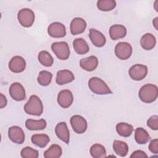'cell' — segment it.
<instances>
[{
	"label": "cell",
	"mask_w": 158,
	"mask_h": 158,
	"mask_svg": "<svg viewBox=\"0 0 158 158\" xmlns=\"http://www.w3.org/2000/svg\"><path fill=\"white\" fill-rule=\"evenodd\" d=\"M62 150L61 147L56 144H52L44 152V157L46 158H58L62 155Z\"/></svg>",
	"instance_id": "cell-27"
},
{
	"label": "cell",
	"mask_w": 158,
	"mask_h": 158,
	"mask_svg": "<svg viewBox=\"0 0 158 158\" xmlns=\"http://www.w3.org/2000/svg\"><path fill=\"white\" fill-rule=\"evenodd\" d=\"M135 139L137 143L139 144H144L151 139V137L146 130L139 127L135 130Z\"/></svg>",
	"instance_id": "cell-24"
},
{
	"label": "cell",
	"mask_w": 158,
	"mask_h": 158,
	"mask_svg": "<svg viewBox=\"0 0 158 158\" xmlns=\"http://www.w3.org/2000/svg\"><path fill=\"white\" fill-rule=\"evenodd\" d=\"M70 122L73 131L77 133H83L87 129V122L85 118L81 115H73L70 119Z\"/></svg>",
	"instance_id": "cell-8"
},
{
	"label": "cell",
	"mask_w": 158,
	"mask_h": 158,
	"mask_svg": "<svg viewBox=\"0 0 158 158\" xmlns=\"http://www.w3.org/2000/svg\"><path fill=\"white\" fill-rule=\"evenodd\" d=\"M31 140L35 145L40 148H44L50 141V138L46 134H35L32 135Z\"/></svg>",
	"instance_id": "cell-26"
},
{
	"label": "cell",
	"mask_w": 158,
	"mask_h": 158,
	"mask_svg": "<svg viewBox=\"0 0 158 158\" xmlns=\"http://www.w3.org/2000/svg\"><path fill=\"white\" fill-rule=\"evenodd\" d=\"M116 130L120 136L123 137H128L133 131V127L129 123L120 122L117 124Z\"/></svg>",
	"instance_id": "cell-25"
},
{
	"label": "cell",
	"mask_w": 158,
	"mask_h": 158,
	"mask_svg": "<svg viewBox=\"0 0 158 158\" xmlns=\"http://www.w3.org/2000/svg\"><path fill=\"white\" fill-rule=\"evenodd\" d=\"M89 37L92 43L98 48L104 46L106 43V39L104 35L101 31L94 28L89 29Z\"/></svg>",
	"instance_id": "cell-16"
},
{
	"label": "cell",
	"mask_w": 158,
	"mask_h": 158,
	"mask_svg": "<svg viewBox=\"0 0 158 158\" xmlns=\"http://www.w3.org/2000/svg\"><path fill=\"white\" fill-rule=\"evenodd\" d=\"M51 49L57 57L60 60H67L69 57L70 49L67 42H54L51 44Z\"/></svg>",
	"instance_id": "cell-4"
},
{
	"label": "cell",
	"mask_w": 158,
	"mask_h": 158,
	"mask_svg": "<svg viewBox=\"0 0 158 158\" xmlns=\"http://www.w3.org/2000/svg\"><path fill=\"white\" fill-rule=\"evenodd\" d=\"M20 155L23 158H37L38 157V151L31 147H25L20 152Z\"/></svg>",
	"instance_id": "cell-32"
},
{
	"label": "cell",
	"mask_w": 158,
	"mask_h": 158,
	"mask_svg": "<svg viewBox=\"0 0 158 158\" xmlns=\"http://www.w3.org/2000/svg\"><path fill=\"white\" fill-rule=\"evenodd\" d=\"M88 86L90 90L97 94H111L112 91L107 84L101 78L94 77L88 81Z\"/></svg>",
	"instance_id": "cell-3"
},
{
	"label": "cell",
	"mask_w": 158,
	"mask_h": 158,
	"mask_svg": "<svg viewBox=\"0 0 158 158\" xmlns=\"http://www.w3.org/2000/svg\"><path fill=\"white\" fill-rule=\"evenodd\" d=\"M90 154L94 158L106 157V150L102 144H94L90 148Z\"/></svg>",
	"instance_id": "cell-28"
},
{
	"label": "cell",
	"mask_w": 158,
	"mask_h": 158,
	"mask_svg": "<svg viewBox=\"0 0 158 158\" xmlns=\"http://www.w3.org/2000/svg\"><path fill=\"white\" fill-rule=\"evenodd\" d=\"M73 46L75 52L80 55L86 54L89 50L87 42L81 38L75 39L73 41Z\"/></svg>",
	"instance_id": "cell-21"
},
{
	"label": "cell",
	"mask_w": 158,
	"mask_h": 158,
	"mask_svg": "<svg viewBox=\"0 0 158 158\" xmlns=\"http://www.w3.org/2000/svg\"><path fill=\"white\" fill-rule=\"evenodd\" d=\"M138 95L140 100L143 102L151 103L157 98V86L151 83L146 84L140 88Z\"/></svg>",
	"instance_id": "cell-1"
},
{
	"label": "cell",
	"mask_w": 158,
	"mask_h": 158,
	"mask_svg": "<svg viewBox=\"0 0 158 158\" xmlns=\"http://www.w3.org/2000/svg\"><path fill=\"white\" fill-rule=\"evenodd\" d=\"M147 125L153 130H158V116L155 115L151 116L147 120Z\"/></svg>",
	"instance_id": "cell-33"
},
{
	"label": "cell",
	"mask_w": 158,
	"mask_h": 158,
	"mask_svg": "<svg viewBox=\"0 0 158 158\" xmlns=\"http://www.w3.org/2000/svg\"><path fill=\"white\" fill-rule=\"evenodd\" d=\"M131 79L135 81H140L146 77L148 73V67L143 64H135L131 66L128 71Z\"/></svg>",
	"instance_id": "cell-7"
},
{
	"label": "cell",
	"mask_w": 158,
	"mask_h": 158,
	"mask_svg": "<svg viewBox=\"0 0 158 158\" xmlns=\"http://www.w3.org/2000/svg\"><path fill=\"white\" fill-rule=\"evenodd\" d=\"M98 65V59L94 56H91L86 58H83L80 60V67L88 71L91 72L94 70Z\"/></svg>",
	"instance_id": "cell-18"
},
{
	"label": "cell",
	"mask_w": 158,
	"mask_h": 158,
	"mask_svg": "<svg viewBox=\"0 0 158 158\" xmlns=\"http://www.w3.org/2000/svg\"><path fill=\"white\" fill-rule=\"evenodd\" d=\"M157 19H158V17H156L154 19L153 21H152V23H153V25H154V27H155V28L157 30V25H158V22H157Z\"/></svg>",
	"instance_id": "cell-37"
},
{
	"label": "cell",
	"mask_w": 158,
	"mask_h": 158,
	"mask_svg": "<svg viewBox=\"0 0 158 158\" xmlns=\"http://www.w3.org/2000/svg\"><path fill=\"white\" fill-rule=\"evenodd\" d=\"M17 18L20 24L24 27H31L35 21V14L28 8L20 9L17 14Z\"/></svg>",
	"instance_id": "cell-5"
},
{
	"label": "cell",
	"mask_w": 158,
	"mask_h": 158,
	"mask_svg": "<svg viewBox=\"0 0 158 158\" xmlns=\"http://www.w3.org/2000/svg\"><path fill=\"white\" fill-rule=\"evenodd\" d=\"M7 101L6 96L2 93H1L0 94V108L2 109L3 107H4L7 105Z\"/></svg>",
	"instance_id": "cell-36"
},
{
	"label": "cell",
	"mask_w": 158,
	"mask_h": 158,
	"mask_svg": "<svg viewBox=\"0 0 158 158\" xmlns=\"http://www.w3.org/2000/svg\"><path fill=\"white\" fill-rule=\"evenodd\" d=\"M39 62L45 67H51L54 63V59L52 56L46 51H41L38 56Z\"/></svg>",
	"instance_id": "cell-29"
},
{
	"label": "cell",
	"mask_w": 158,
	"mask_h": 158,
	"mask_svg": "<svg viewBox=\"0 0 158 158\" xmlns=\"http://www.w3.org/2000/svg\"><path fill=\"white\" fill-rule=\"evenodd\" d=\"M127 35V29L122 25L115 24L110 27L109 35L112 40H117L124 38Z\"/></svg>",
	"instance_id": "cell-19"
},
{
	"label": "cell",
	"mask_w": 158,
	"mask_h": 158,
	"mask_svg": "<svg viewBox=\"0 0 158 158\" xmlns=\"http://www.w3.org/2000/svg\"><path fill=\"white\" fill-rule=\"evenodd\" d=\"M46 122L44 119L33 120L27 119L25 122V127L29 130H42L46 127Z\"/></svg>",
	"instance_id": "cell-22"
},
{
	"label": "cell",
	"mask_w": 158,
	"mask_h": 158,
	"mask_svg": "<svg viewBox=\"0 0 158 158\" xmlns=\"http://www.w3.org/2000/svg\"><path fill=\"white\" fill-rule=\"evenodd\" d=\"M75 79L73 73L69 70H59L57 73L56 82L59 85H63L72 82Z\"/></svg>",
	"instance_id": "cell-17"
},
{
	"label": "cell",
	"mask_w": 158,
	"mask_h": 158,
	"mask_svg": "<svg viewBox=\"0 0 158 158\" xmlns=\"http://www.w3.org/2000/svg\"><path fill=\"white\" fill-rule=\"evenodd\" d=\"M52 77V74L51 72L46 70H42L40 72L37 80L40 85L46 86L51 83Z\"/></svg>",
	"instance_id": "cell-31"
},
{
	"label": "cell",
	"mask_w": 158,
	"mask_h": 158,
	"mask_svg": "<svg viewBox=\"0 0 158 158\" xmlns=\"http://www.w3.org/2000/svg\"><path fill=\"white\" fill-rule=\"evenodd\" d=\"M9 94L11 98L17 101H23L26 97L25 88L18 82H15L11 84L9 88Z\"/></svg>",
	"instance_id": "cell-9"
},
{
	"label": "cell",
	"mask_w": 158,
	"mask_h": 158,
	"mask_svg": "<svg viewBox=\"0 0 158 158\" xmlns=\"http://www.w3.org/2000/svg\"><path fill=\"white\" fill-rule=\"evenodd\" d=\"M48 33L52 38H63L66 35L65 27L60 22H53L49 25Z\"/></svg>",
	"instance_id": "cell-10"
},
{
	"label": "cell",
	"mask_w": 158,
	"mask_h": 158,
	"mask_svg": "<svg viewBox=\"0 0 158 158\" xmlns=\"http://www.w3.org/2000/svg\"><path fill=\"white\" fill-rule=\"evenodd\" d=\"M149 151L155 154H158V139L156 138L151 141L149 145Z\"/></svg>",
	"instance_id": "cell-34"
},
{
	"label": "cell",
	"mask_w": 158,
	"mask_h": 158,
	"mask_svg": "<svg viewBox=\"0 0 158 158\" xmlns=\"http://www.w3.org/2000/svg\"><path fill=\"white\" fill-rule=\"evenodd\" d=\"M26 67L25 59L19 56H14L9 62V69L14 73H20L24 71Z\"/></svg>",
	"instance_id": "cell-12"
},
{
	"label": "cell",
	"mask_w": 158,
	"mask_h": 158,
	"mask_svg": "<svg viewBox=\"0 0 158 158\" xmlns=\"http://www.w3.org/2000/svg\"><path fill=\"white\" fill-rule=\"evenodd\" d=\"M86 28L85 20L81 17H75L71 21L70 25V32L73 35H77L84 32Z\"/></svg>",
	"instance_id": "cell-14"
},
{
	"label": "cell",
	"mask_w": 158,
	"mask_h": 158,
	"mask_svg": "<svg viewBox=\"0 0 158 158\" xmlns=\"http://www.w3.org/2000/svg\"><path fill=\"white\" fill-rule=\"evenodd\" d=\"M157 2H158V1H155V2H154V9H155V10H156L157 12L158 11V9L157 8Z\"/></svg>",
	"instance_id": "cell-38"
},
{
	"label": "cell",
	"mask_w": 158,
	"mask_h": 158,
	"mask_svg": "<svg viewBox=\"0 0 158 158\" xmlns=\"http://www.w3.org/2000/svg\"><path fill=\"white\" fill-rule=\"evenodd\" d=\"M8 136L12 142L17 144H22L25 138L23 130L18 126H12L9 128Z\"/></svg>",
	"instance_id": "cell-11"
},
{
	"label": "cell",
	"mask_w": 158,
	"mask_h": 158,
	"mask_svg": "<svg viewBox=\"0 0 158 158\" xmlns=\"http://www.w3.org/2000/svg\"><path fill=\"white\" fill-rule=\"evenodd\" d=\"M73 101V96L72 92L69 89L60 91L57 95V102L63 108L69 107Z\"/></svg>",
	"instance_id": "cell-13"
},
{
	"label": "cell",
	"mask_w": 158,
	"mask_h": 158,
	"mask_svg": "<svg viewBox=\"0 0 158 158\" xmlns=\"http://www.w3.org/2000/svg\"><path fill=\"white\" fill-rule=\"evenodd\" d=\"M112 147L115 154L120 157L126 156L128 152V146L127 144L120 140H114Z\"/></svg>",
	"instance_id": "cell-23"
},
{
	"label": "cell",
	"mask_w": 158,
	"mask_h": 158,
	"mask_svg": "<svg viewBox=\"0 0 158 158\" xmlns=\"http://www.w3.org/2000/svg\"><path fill=\"white\" fill-rule=\"evenodd\" d=\"M130 157H148V155L141 150H137L131 154Z\"/></svg>",
	"instance_id": "cell-35"
},
{
	"label": "cell",
	"mask_w": 158,
	"mask_h": 158,
	"mask_svg": "<svg viewBox=\"0 0 158 158\" xmlns=\"http://www.w3.org/2000/svg\"><path fill=\"white\" fill-rule=\"evenodd\" d=\"M55 133L57 136L66 144L70 141V132L65 122H62L57 124L55 128Z\"/></svg>",
	"instance_id": "cell-15"
},
{
	"label": "cell",
	"mask_w": 158,
	"mask_h": 158,
	"mask_svg": "<svg viewBox=\"0 0 158 158\" xmlns=\"http://www.w3.org/2000/svg\"><path fill=\"white\" fill-rule=\"evenodd\" d=\"M115 56L120 60H127L132 54V47L127 42H119L115 47Z\"/></svg>",
	"instance_id": "cell-6"
},
{
	"label": "cell",
	"mask_w": 158,
	"mask_h": 158,
	"mask_svg": "<svg viewBox=\"0 0 158 158\" xmlns=\"http://www.w3.org/2000/svg\"><path fill=\"white\" fill-rule=\"evenodd\" d=\"M24 111L31 115L40 116L43 111V105L36 95H31L24 106Z\"/></svg>",
	"instance_id": "cell-2"
},
{
	"label": "cell",
	"mask_w": 158,
	"mask_h": 158,
	"mask_svg": "<svg viewBox=\"0 0 158 158\" xmlns=\"http://www.w3.org/2000/svg\"><path fill=\"white\" fill-rule=\"evenodd\" d=\"M116 6L114 0H99L97 2V7L102 11H110Z\"/></svg>",
	"instance_id": "cell-30"
},
{
	"label": "cell",
	"mask_w": 158,
	"mask_h": 158,
	"mask_svg": "<svg viewBox=\"0 0 158 158\" xmlns=\"http://www.w3.org/2000/svg\"><path fill=\"white\" fill-rule=\"evenodd\" d=\"M156 44L155 36L149 33H147L142 36L140 40V44L145 50H151L153 49Z\"/></svg>",
	"instance_id": "cell-20"
}]
</instances>
